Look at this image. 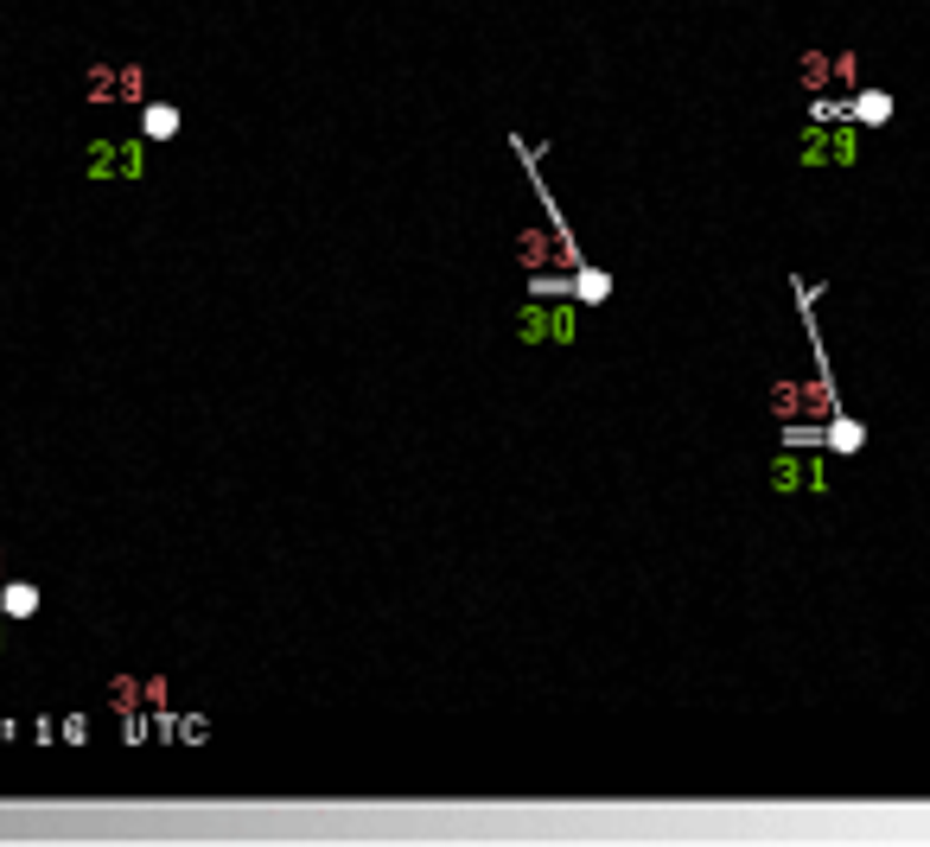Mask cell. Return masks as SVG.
I'll use <instances>...</instances> for the list:
<instances>
[{
    "instance_id": "cell-1",
    "label": "cell",
    "mask_w": 930,
    "mask_h": 847,
    "mask_svg": "<svg viewBox=\"0 0 930 847\" xmlns=\"http://www.w3.org/2000/svg\"><path fill=\"white\" fill-rule=\"evenodd\" d=\"M854 153H860V141L848 121H816V128L797 134V160H809V166H854Z\"/></svg>"
},
{
    "instance_id": "cell-2",
    "label": "cell",
    "mask_w": 930,
    "mask_h": 847,
    "mask_svg": "<svg viewBox=\"0 0 930 847\" xmlns=\"http://www.w3.org/2000/svg\"><path fill=\"white\" fill-rule=\"evenodd\" d=\"M771 408L784 414V421H822V414L835 408V395L822 376H809V383H778L771 389Z\"/></svg>"
},
{
    "instance_id": "cell-3",
    "label": "cell",
    "mask_w": 930,
    "mask_h": 847,
    "mask_svg": "<svg viewBox=\"0 0 930 847\" xmlns=\"http://www.w3.org/2000/svg\"><path fill=\"white\" fill-rule=\"evenodd\" d=\"M529 344H567L580 332V306H523V325H516Z\"/></svg>"
},
{
    "instance_id": "cell-4",
    "label": "cell",
    "mask_w": 930,
    "mask_h": 847,
    "mask_svg": "<svg viewBox=\"0 0 930 847\" xmlns=\"http://www.w3.org/2000/svg\"><path fill=\"white\" fill-rule=\"evenodd\" d=\"M771 484H778V491H829V472H822L816 459H803V453H784L771 465Z\"/></svg>"
},
{
    "instance_id": "cell-5",
    "label": "cell",
    "mask_w": 930,
    "mask_h": 847,
    "mask_svg": "<svg viewBox=\"0 0 930 847\" xmlns=\"http://www.w3.org/2000/svg\"><path fill=\"white\" fill-rule=\"evenodd\" d=\"M90 172H96V179H109V172L141 179L147 166H141V147H134V141H122V147H115V141H96V147H90Z\"/></svg>"
},
{
    "instance_id": "cell-6",
    "label": "cell",
    "mask_w": 930,
    "mask_h": 847,
    "mask_svg": "<svg viewBox=\"0 0 930 847\" xmlns=\"http://www.w3.org/2000/svg\"><path fill=\"white\" fill-rule=\"evenodd\" d=\"M516 255H523L529 268H548V262H567V249H561V236H555V230H523V236H516Z\"/></svg>"
},
{
    "instance_id": "cell-7",
    "label": "cell",
    "mask_w": 930,
    "mask_h": 847,
    "mask_svg": "<svg viewBox=\"0 0 930 847\" xmlns=\"http://www.w3.org/2000/svg\"><path fill=\"white\" fill-rule=\"evenodd\" d=\"M848 121H867V128H886V121H892V96H886V90H860V96L848 102Z\"/></svg>"
},
{
    "instance_id": "cell-8",
    "label": "cell",
    "mask_w": 930,
    "mask_h": 847,
    "mask_svg": "<svg viewBox=\"0 0 930 847\" xmlns=\"http://www.w3.org/2000/svg\"><path fill=\"white\" fill-rule=\"evenodd\" d=\"M141 134H147V141H172V134H179V109H172V102L141 109Z\"/></svg>"
},
{
    "instance_id": "cell-9",
    "label": "cell",
    "mask_w": 930,
    "mask_h": 847,
    "mask_svg": "<svg viewBox=\"0 0 930 847\" xmlns=\"http://www.w3.org/2000/svg\"><path fill=\"white\" fill-rule=\"evenodd\" d=\"M829 446H835V453H860L867 434H860V421H841V414H835V421H829Z\"/></svg>"
},
{
    "instance_id": "cell-10",
    "label": "cell",
    "mask_w": 930,
    "mask_h": 847,
    "mask_svg": "<svg viewBox=\"0 0 930 847\" xmlns=\"http://www.w3.org/2000/svg\"><path fill=\"white\" fill-rule=\"evenodd\" d=\"M0 605H7V618H32V612H39V586H26V580L7 586V599H0Z\"/></svg>"
},
{
    "instance_id": "cell-11",
    "label": "cell",
    "mask_w": 930,
    "mask_h": 847,
    "mask_svg": "<svg viewBox=\"0 0 930 847\" xmlns=\"http://www.w3.org/2000/svg\"><path fill=\"white\" fill-rule=\"evenodd\" d=\"M574 293H580V300L593 306V300H606V293H612V281H606V274H599V268H574Z\"/></svg>"
},
{
    "instance_id": "cell-12",
    "label": "cell",
    "mask_w": 930,
    "mask_h": 847,
    "mask_svg": "<svg viewBox=\"0 0 930 847\" xmlns=\"http://www.w3.org/2000/svg\"><path fill=\"white\" fill-rule=\"evenodd\" d=\"M809 115H816V121H848V102H841V96H816Z\"/></svg>"
}]
</instances>
